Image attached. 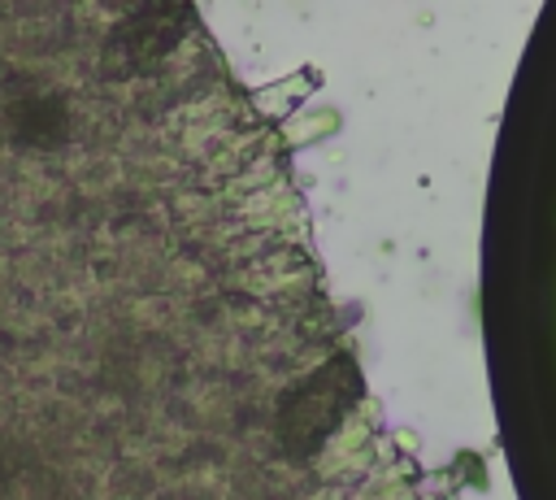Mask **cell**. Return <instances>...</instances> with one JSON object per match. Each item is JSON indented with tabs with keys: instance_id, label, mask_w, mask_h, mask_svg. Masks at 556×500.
Instances as JSON below:
<instances>
[{
	"instance_id": "7a4b0ae2",
	"label": "cell",
	"mask_w": 556,
	"mask_h": 500,
	"mask_svg": "<svg viewBox=\"0 0 556 500\" xmlns=\"http://www.w3.org/2000/svg\"><path fill=\"white\" fill-rule=\"evenodd\" d=\"M191 22V9L182 4H143L130 9L104 39L100 48V74L104 78H135V74H152L182 39Z\"/></svg>"
},
{
	"instance_id": "3957f363",
	"label": "cell",
	"mask_w": 556,
	"mask_h": 500,
	"mask_svg": "<svg viewBox=\"0 0 556 500\" xmlns=\"http://www.w3.org/2000/svg\"><path fill=\"white\" fill-rule=\"evenodd\" d=\"M9 126H13L17 143H61V135H65V104L52 100V96L13 100Z\"/></svg>"
},
{
	"instance_id": "6da1fadb",
	"label": "cell",
	"mask_w": 556,
	"mask_h": 500,
	"mask_svg": "<svg viewBox=\"0 0 556 500\" xmlns=\"http://www.w3.org/2000/svg\"><path fill=\"white\" fill-rule=\"evenodd\" d=\"M356 400V370L352 361L334 357L308 378H300L282 404H278V443L287 457H308L321 448V439L343 422V413Z\"/></svg>"
}]
</instances>
